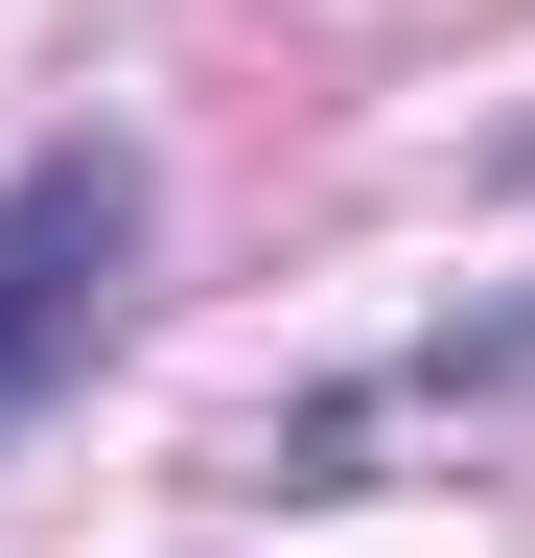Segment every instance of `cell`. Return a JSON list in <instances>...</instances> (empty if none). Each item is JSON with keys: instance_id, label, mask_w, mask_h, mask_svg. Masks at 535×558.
Here are the masks:
<instances>
[{"instance_id": "6da1fadb", "label": "cell", "mask_w": 535, "mask_h": 558, "mask_svg": "<svg viewBox=\"0 0 535 558\" xmlns=\"http://www.w3.org/2000/svg\"><path fill=\"white\" fill-rule=\"evenodd\" d=\"M141 233H163L141 140H47V163L0 186V418H47V396L117 349V303H141Z\"/></svg>"}]
</instances>
